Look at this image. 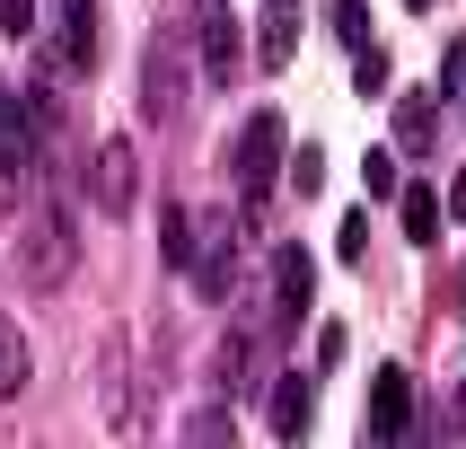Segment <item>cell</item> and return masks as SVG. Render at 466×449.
I'll return each instance as SVG.
<instances>
[{
    "instance_id": "cell-2",
    "label": "cell",
    "mask_w": 466,
    "mask_h": 449,
    "mask_svg": "<svg viewBox=\"0 0 466 449\" xmlns=\"http://www.w3.org/2000/svg\"><path fill=\"white\" fill-rule=\"evenodd\" d=\"M185 106H194V79H185V36H177V26H158L150 53H141V115H150V124H185Z\"/></svg>"
},
{
    "instance_id": "cell-12",
    "label": "cell",
    "mask_w": 466,
    "mask_h": 449,
    "mask_svg": "<svg viewBox=\"0 0 466 449\" xmlns=\"http://www.w3.org/2000/svg\"><path fill=\"white\" fill-rule=\"evenodd\" d=\"M431 132H441V97H431V88H405V97H396V150L422 158Z\"/></svg>"
},
{
    "instance_id": "cell-28",
    "label": "cell",
    "mask_w": 466,
    "mask_h": 449,
    "mask_svg": "<svg viewBox=\"0 0 466 449\" xmlns=\"http://www.w3.org/2000/svg\"><path fill=\"white\" fill-rule=\"evenodd\" d=\"M458 106H466V88H458Z\"/></svg>"
},
{
    "instance_id": "cell-1",
    "label": "cell",
    "mask_w": 466,
    "mask_h": 449,
    "mask_svg": "<svg viewBox=\"0 0 466 449\" xmlns=\"http://www.w3.org/2000/svg\"><path fill=\"white\" fill-rule=\"evenodd\" d=\"M282 150H290V124L273 106H256V115L238 124V141H229V177H238V194H247V211H264V194L282 177Z\"/></svg>"
},
{
    "instance_id": "cell-3",
    "label": "cell",
    "mask_w": 466,
    "mask_h": 449,
    "mask_svg": "<svg viewBox=\"0 0 466 449\" xmlns=\"http://www.w3.org/2000/svg\"><path fill=\"white\" fill-rule=\"evenodd\" d=\"M422 441V388H414V370H379L370 379V449H414Z\"/></svg>"
},
{
    "instance_id": "cell-18",
    "label": "cell",
    "mask_w": 466,
    "mask_h": 449,
    "mask_svg": "<svg viewBox=\"0 0 466 449\" xmlns=\"http://www.w3.org/2000/svg\"><path fill=\"white\" fill-rule=\"evenodd\" d=\"M290 185H299V194H326V150H299V158H290Z\"/></svg>"
},
{
    "instance_id": "cell-10",
    "label": "cell",
    "mask_w": 466,
    "mask_h": 449,
    "mask_svg": "<svg viewBox=\"0 0 466 449\" xmlns=\"http://www.w3.org/2000/svg\"><path fill=\"white\" fill-rule=\"evenodd\" d=\"M264 405H273V441H309V414H317V379H309V370H282V379L264 388Z\"/></svg>"
},
{
    "instance_id": "cell-20",
    "label": "cell",
    "mask_w": 466,
    "mask_h": 449,
    "mask_svg": "<svg viewBox=\"0 0 466 449\" xmlns=\"http://www.w3.org/2000/svg\"><path fill=\"white\" fill-rule=\"evenodd\" d=\"M361 177H370V194H405V185H396V150H370Z\"/></svg>"
},
{
    "instance_id": "cell-26",
    "label": "cell",
    "mask_w": 466,
    "mask_h": 449,
    "mask_svg": "<svg viewBox=\"0 0 466 449\" xmlns=\"http://www.w3.org/2000/svg\"><path fill=\"white\" fill-rule=\"evenodd\" d=\"M264 9H299V0H264Z\"/></svg>"
},
{
    "instance_id": "cell-23",
    "label": "cell",
    "mask_w": 466,
    "mask_h": 449,
    "mask_svg": "<svg viewBox=\"0 0 466 449\" xmlns=\"http://www.w3.org/2000/svg\"><path fill=\"white\" fill-rule=\"evenodd\" d=\"M466 88V45H449V62H441V97H458Z\"/></svg>"
},
{
    "instance_id": "cell-5",
    "label": "cell",
    "mask_w": 466,
    "mask_h": 449,
    "mask_svg": "<svg viewBox=\"0 0 466 449\" xmlns=\"http://www.w3.org/2000/svg\"><path fill=\"white\" fill-rule=\"evenodd\" d=\"M132 194H141V158H132L124 132H106L97 150H88V203L97 211H132Z\"/></svg>"
},
{
    "instance_id": "cell-25",
    "label": "cell",
    "mask_w": 466,
    "mask_h": 449,
    "mask_svg": "<svg viewBox=\"0 0 466 449\" xmlns=\"http://www.w3.org/2000/svg\"><path fill=\"white\" fill-rule=\"evenodd\" d=\"M449 300H458V309H466V273H458V291H449Z\"/></svg>"
},
{
    "instance_id": "cell-15",
    "label": "cell",
    "mask_w": 466,
    "mask_h": 449,
    "mask_svg": "<svg viewBox=\"0 0 466 449\" xmlns=\"http://www.w3.org/2000/svg\"><path fill=\"white\" fill-rule=\"evenodd\" d=\"M158 247H167V264H177V273L194 264V203H185V194L158 211Z\"/></svg>"
},
{
    "instance_id": "cell-4",
    "label": "cell",
    "mask_w": 466,
    "mask_h": 449,
    "mask_svg": "<svg viewBox=\"0 0 466 449\" xmlns=\"http://www.w3.org/2000/svg\"><path fill=\"white\" fill-rule=\"evenodd\" d=\"M185 282L203 291V300H229L238 291V211L194 203V264H185Z\"/></svg>"
},
{
    "instance_id": "cell-6",
    "label": "cell",
    "mask_w": 466,
    "mask_h": 449,
    "mask_svg": "<svg viewBox=\"0 0 466 449\" xmlns=\"http://www.w3.org/2000/svg\"><path fill=\"white\" fill-rule=\"evenodd\" d=\"M309 300H317V256L299 238H282V247H273V326H299Z\"/></svg>"
},
{
    "instance_id": "cell-13",
    "label": "cell",
    "mask_w": 466,
    "mask_h": 449,
    "mask_svg": "<svg viewBox=\"0 0 466 449\" xmlns=\"http://www.w3.org/2000/svg\"><path fill=\"white\" fill-rule=\"evenodd\" d=\"M177 449H238V414L229 405H194L185 432H177Z\"/></svg>"
},
{
    "instance_id": "cell-21",
    "label": "cell",
    "mask_w": 466,
    "mask_h": 449,
    "mask_svg": "<svg viewBox=\"0 0 466 449\" xmlns=\"http://www.w3.org/2000/svg\"><path fill=\"white\" fill-rule=\"evenodd\" d=\"M0 26L9 36H35V0H0Z\"/></svg>"
},
{
    "instance_id": "cell-22",
    "label": "cell",
    "mask_w": 466,
    "mask_h": 449,
    "mask_svg": "<svg viewBox=\"0 0 466 449\" xmlns=\"http://www.w3.org/2000/svg\"><path fill=\"white\" fill-rule=\"evenodd\" d=\"M361 88H370V97L388 88V53H379V45H361Z\"/></svg>"
},
{
    "instance_id": "cell-7",
    "label": "cell",
    "mask_w": 466,
    "mask_h": 449,
    "mask_svg": "<svg viewBox=\"0 0 466 449\" xmlns=\"http://www.w3.org/2000/svg\"><path fill=\"white\" fill-rule=\"evenodd\" d=\"M194 53H203V79H238V62H247L238 18L220 9V0H203V9H194Z\"/></svg>"
},
{
    "instance_id": "cell-17",
    "label": "cell",
    "mask_w": 466,
    "mask_h": 449,
    "mask_svg": "<svg viewBox=\"0 0 466 449\" xmlns=\"http://www.w3.org/2000/svg\"><path fill=\"white\" fill-rule=\"evenodd\" d=\"M18 388H26V326L0 309V396H18Z\"/></svg>"
},
{
    "instance_id": "cell-16",
    "label": "cell",
    "mask_w": 466,
    "mask_h": 449,
    "mask_svg": "<svg viewBox=\"0 0 466 449\" xmlns=\"http://www.w3.org/2000/svg\"><path fill=\"white\" fill-rule=\"evenodd\" d=\"M290 45H299V9H264V45H256V62H264V71H282Z\"/></svg>"
},
{
    "instance_id": "cell-24",
    "label": "cell",
    "mask_w": 466,
    "mask_h": 449,
    "mask_svg": "<svg viewBox=\"0 0 466 449\" xmlns=\"http://www.w3.org/2000/svg\"><path fill=\"white\" fill-rule=\"evenodd\" d=\"M449 211H466V168H458V185H449Z\"/></svg>"
},
{
    "instance_id": "cell-14",
    "label": "cell",
    "mask_w": 466,
    "mask_h": 449,
    "mask_svg": "<svg viewBox=\"0 0 466 449\" xmlns=\"http://www.w3.org/2000/svg\"><path fill=\"white\" fill-rule=\"evenodd\" d=\"M396 211H405V238H414V247H431V238H441V194H431V185H405V194H396Z\"/></svg>"
},
{
    "instance_id": "cell-19",
    "label": "cell",
    "mask_w": 466,
    "mask_h": 449,
    "mask_svg": "<svg viewBox=\"0 0 466 449\" xmlns=\"http://www.w3.org/2000/svg\"><path fill=\"white\" fill-rule=\"evenodd\" d=\"M335 36H343V45H352V53L370 45V18H361V0H335Z\"/></svg>"
},
{
    "instance_id": "cell-8",
    "label": "cell",
    "mask_w": 466,
    "mask_h": 449,
    "mask_svg": "<svg viewBox=\"0 0 466 449\" xmlns=\"http://www.w3.org/2000/svg\"><path fill=\"white\" fill-rule=\"evenodd\" d=\"M53 62L62 71L97 62V0H53Z\"/></svg>"
},
{
    "instance_id": "cell-27",
    "label": "cell",
    "mask_w": 466,
    "mask_h": 449,
    "mask_svg": "<svg viewBox=\"0 0 466 449\" xmlns=\"http://www.w3.org/2000/svg\"><path fill=\"white\" fill-rule=\"evenodd\" d=\"M405 9H431V0H405Z\"/></svg>"
},
{
    "instance_id": "cell-9",
    "label": "cell",
    "mask_w": 466,
    "mask_h": 449,
    "mask_svg": "<svg viewBox=\"0 0 466 449\" xmlns=\"http://www.w3.org/2000/svg\"><path fill=\"white\" fill-rule=\"evenodd\" d=\"M26 273H35V282H62V273H71V211H45V220H26Z\"/></svg>"
},
{
    "instance_id": "cell-11",
    "label": "cell",
    "mask_w": 466,
    "mask_h": 449,
    "mask_svg": "<svg viewBox=\"0 0 466 449\" xmlns=\"http://www.w3.org/2000/svg\"><path fill=\"white\" fill-rule=\"evenodd\" d=\"M220 388L229 396H256V388H273V379H264V352H256V335H247V326H229V335H220Z\"/></svg>"
}]
</instances>
